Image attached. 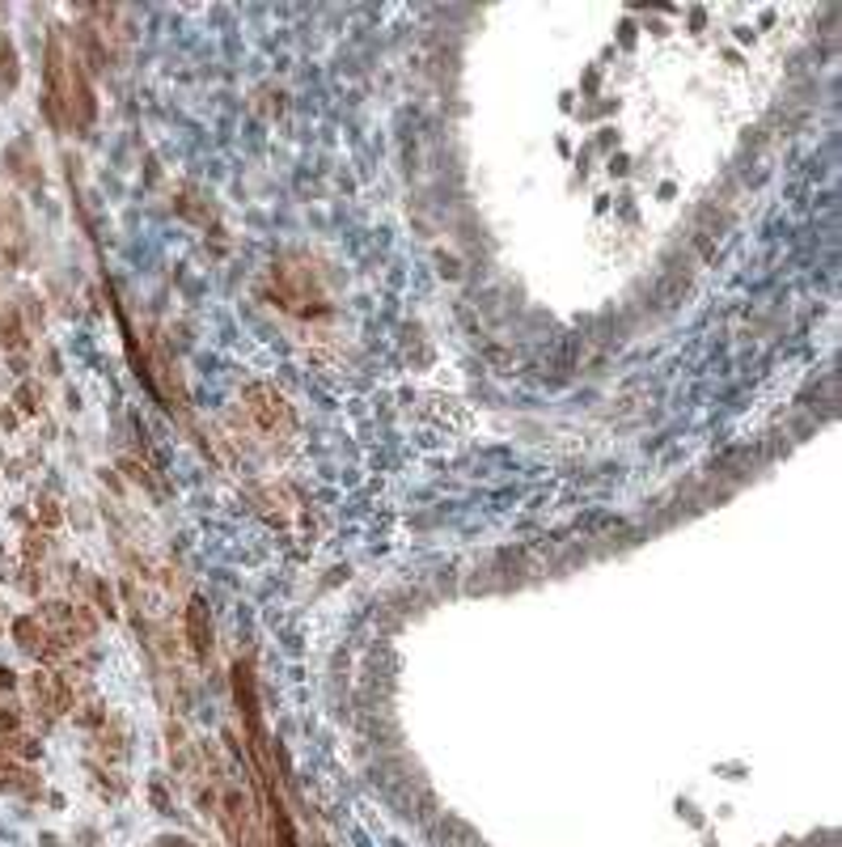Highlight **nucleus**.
<instances>
[{
  "instance_id": "obj_2",
  "label": "nucleus",
  "mask_w": 842,
  "mask_h": 847,
  "mask_svg": "<svg viewBox=\"0 0 842 847\" xmlns=\"http://www.w3.org/2000/svg\"><path fill=\"white\" fill-rule=\"evenodd\" d=\"M272 297L275 305H284L288 314H318L327 301L318 293V280L305 268H293V263H275L272 268Z\"/></svg>"
},
{
  "instance_id": "obj_6",
  "label": "nucleus",
  "mask_w": 842,
  "mask_h": 847,
  "mask_svg": "<svg viewBox=\"0 0 842 847\" xmlns=\"http://www.w3.org/2000/svg\"><path fill=\"white\" fill-rule=\"evenodd\" d=\"M13 640H18L30 656H55L52 628H47V623H39L34 615H26V619H18V623H13Z\"/></svg>"
},
{
  "instance_id": "obj_5",
  "label": "nucleus",
  "mask_w": 842,
  "mask_h": 847,
  "mask_svg": "<svg viewBox=\"0 0 842 847\" xmlns=\"http://www.w3.org/2000/svg\"><path fill=\"white\" fill-rule=\"evenodd\" d=\"M30 699L43 716H64L73 704V691L64 678H55L52 670H39V674H30Z\"/></svg>"
},
{
  "instance_id": "obj_1",
  "label": "nucleus",
  "mask_w": 842,
  "mask_h": 847,
  "mask_svg": "<svg viewBox=\"0 0 842 847\" xmlns=\"http://www.w3.org/2000/svg\"><path fill=\"white\" fill-rule=\"evenodd\" d=\"M47 94H52V115H64L68 123H81V128L94 119V89L59 30L47 43Z\"/></svg>"
},
{
  "instance_id": "obj_3",
  "label": "nucleus",
  "mask_w": 842,
  "mask_h": 847,
  "mask_svg": "<svg viewBox=\"0 0 842 847\" xmlns=\"http://www.w3.org/2000/svg\"><path fill=\"white\" fill-rule=\"evenodd\" d=\"M245 399V415L267 433V437H280V433H288L293 428V408H288V399L267 382H254L242 390Z\"/></svg>"
},
{
  "instance_id": "obj_4",
  "label": "nucleus",
  "mask_w": 842,
  "mask_h": 847,
  "mask_svg": "<svg viewBox=\"0 0 842 847\" xmlns=\"http://www.w3.org/2000/svg\"><path fill=\"white\" fill-rule=\"evenodd\" d=\"M43 623L52 628L55 640H68V644H77V640H89L94 636V615L85 610V606H68V601H52L47 610H43Z\"/></svg>"
},
{
  "instance_id": "obj_8",
  "label": "nucleus",
  "mask_w": 842,
  "mask_h": 847,
  "mask_svg": "<svg viewBox=\"0 0 842 847\" xmlns=\"http://www.w3.org/2000/svg\"><path fill=\"white\" fill-rule=\"evenodd\" d=\"M0 82L18 85V52H13L9 39H0Z\"/></svg>"
},
{
  "instance_id": "obj_7",
  "label": "nucleus",
  "mask_w": 842,
  "mask_h": 847,
  "mask_svg": "<svg viewBox=\"0 0 842 847\" xmlns=\"http://www.w3.org/2000/svg\"><path fill=\"white\" fill-rule=\"evenodd\" d=\"M187 644L199 661H208L212 653V623H208V606L199 598L187 601Z\"/></svg>"
}]
</instances>
